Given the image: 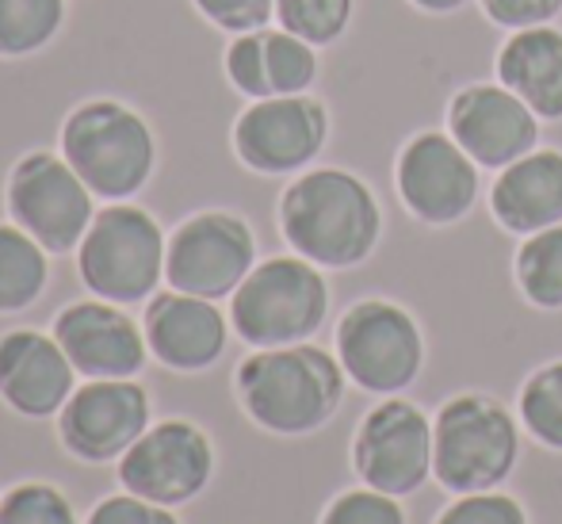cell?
<instances>
[{
	"label": "cell",
	"mask_w": 562,
	"mask_h": 524,
	"mask_svg": "<svg viewBox=\"0 0 562 524\" xmlns=\"http://www.w3.org/2000/svg\"><path fill=\"white\" fill-rule=\"evenodd\" d=\"M520 421L540 444L562 451V360L540 368L520 391Z\"/></svg>",
	"instance_id": "cell-26"
},
{
	"label": "cell",
	"mask_w": 562,
	"mask_h": 524,
	"mask_svg": "<svg viewBox=\"0 0 562 524\" xmlns=\"http://www.w3.org/2000/svg\"><path fill=\"white\" fill-rule=\"evenodd\" d=\"M437 524H528V517L513 498L482 490V494H463L456 505H448Z\"/></svg>",
	"instance_id": "cell-29"
},
{
	"label": "cell",
	"mask_w": 562,
	"mask_h": 524,
	"mask_svg": "<svg viewBox=\"0 0 562 524\" xmlns=\"http://www.w3.org/2000/svg\"><path fill=\"white\" fill-rule=\"evenodd\" d=\"M352 8L356 0H276V20L311 46H329L348 31Z\"/></svg>",
	"instance_id": "cell-25"
},
{
	"label": "cell",
	"mask_w": 562,
	"mask_h": 524,
	"mask_svg": "<svg viewBox=\"0 0 562 524\" xmlns=\"http://www.w3.org/2000/svg\"><path fill=\"white\" fill-rule=\"evenodd\" d=\"M280 230L291 249L311 265L352 268L379 245L383 211L356 172L314 169L283 192Z\"/></svg>",
	"instance_id": "cell-1"
},
{
	"label": "cell",
	"mask_w": 562,
	"mask_h": 524,
	"mask_svg": "<svg viewBox=\"0 0 562 524\" xmlns=\"http://www.w3.org/2000/svg\"><path fill=\"white\" fill-rule=\"evenodd\" d=\"M195 8L229 35L260 31L276 15V0H195Z\"/></svg>",
	"instance_id": "cell-30"
},
{
	"label": "cell",
	"mask_w": 562,
	"mask_h": 524,
	"mask_svg": "<svg viewBox=\"0 0 562 524\" xmlns=\"http://www.w3.org/2000/svg\"><path fill=\"white\" fill-rule=\"evenodd\" d=\"M494 219L509 234H540L562 222V154L559 149H532L520 161L505 165L490 192Z\"/></svg>",
	"instance_id": "cell-20"
},
{
	"label": "cell",
	"mask_w": 562,
	"mask_h": 524,
	"mask_svg": "<svg viewBox=\"0 0 562 524\" xmlns=\"http://www.w3.org/2000/svg\"><path fill=\"white\" fill-rule=\"evenodd\" d=\"M252 260H257L252 230L237 214L203 211L172 234L165 249V280L172 283V291L215 303L241 288L245 276L257 268Z\"/></svg>",
	"instance_id": "cell-9"
},
{
	"label": "cell",
	"mask_w": 562,
	"mask_h": 524,
	"mask_svg": "<svg viewBox=\"0 0 562 524\" xmlns=\"http://www.w3.org/2000/svg\"><path fill=\"white\" fill-rule=\"evenodd\" d=\"M352 464L379 494H414L432 475V421L406 399L379 402L356 428Z\"/></svg>",
	"instance_id": "cell-10"
},
{
	"label": "cell",
	"mask_w": 562,
	"mask_h": 524,
	"mask_svg": "<svg viewBox=\"0 0 562 524\" xmlns=\"http://www.w3.org/2000/svg\"><path fill=\"white\" fill-rule=\"evenodd\" d=\"M398 196L429 226H451L474 208L479 165L451 134L422 131L398 154Z\"/></svg>",
	"instance_id": "cell-13"
},
{
	"label": "cell",
	"mask_w": 562,
	"mask_h": 524,
	"mask_svg": "<svg viewBox=\"0 0 562 524\" xmlns=\"http://www.w3.org/2000/svg\"><path fill=\"white\" fill-rule=\"evenodd\" d=\"M322 524H406V513L391 494H379V490L368 487L340 494L326 510Z\"/></svg>",
	"instance_id": "cell-28"
},
{
	"label": "cell",
	"mask_w": 562,
	"mask_h": 524,
	"mask_svg": "<svg viewBox=\"0 0 562 524\" xmlns=\"http://www.w3.org/2000/svg\"><path fill=\"white\" fill-rule=\"evenodd\" d=\"M517 421L486 394L445 402L432 425V475L456 494H482L509 479L517 467Z\"/></svg>",
	"instance_id": "cell-5"
},
{
	"label": "cell",
	"mask_w": 562,
	"mask_h": 524,
	"mask_svg": "<svg viewBox=\"0 0 562 524\" xmlns=\"http://www.w3.org/2000/svg\"><path fill=\"white\" fill-rule=\"evenodd\" d=\"M165 249L169 245L161 237V226L146 211L115 203L92 219L77 268L85 288L108 303H142L146 296H154L161 280Z\"/></svg>",
	"instance_id": "cell-6"
},
{
	"label": "cell",
	"mask_w": 562,
	"mask_h": 524,
	"mask_svg": "<svg viewBox=\"0 0 562 524\" xmlns=\"http://www.w3.org/2000/svg\"><path fill=\"white\" fill-rule=\"evenodd\" d=\"M448 134L479 169H505L536 149L540 115L505 85H467L448 104Z\"/></svg>",
	"instance_id": "cell-14"
},
{
	"label": "cell",
	"mask_w": 562,
	"mask_h": 524,
	"mask_svg": "<svg viewBox=\"0 0 562 524\" xmlns=\"http://www.w3.org/2000/svg\"><path fill=\"white\" fill-rule=\"evenodd\" d=\"M226 77L252 100L299 97L318 81V54L291 31H245L226 51Z\"/></svg>",
	"instance_id": "cell-18"
},
{
	"label": "cell",
	"mask_w": 562,
	"mask_h": 524,
	"mask_svg": "<svg viewBox=\"0 0 562 524\" xmlns=\"http://www.w3.org/2000/svg\"><path fill=\"white\" fill-rule=\"evenodd\" d=\"M8 211L46 253H69L92 226V188L66 157L27 154L8 177Z\"/></svg>",
	"instance_id": "cell-8"
},
{
	"label": "cell",
	"mask_w": 562,
	"mask_h": 524,
	"mask_svg": "<svg viewBox=\"0 0 562 524\" xmlns=\"http://www.w3.org/2000/svg\"><path fill=\"white\" fill-rule=\"evenodd\" d=\"M89 524H177L165 505H154L146 498H134V494H119L108 498L92 510Z\"/></svg>",
	"instance_id": "cell-32"
},
{
	"label": "cell",
	"mask_w": 562,
	"mask_h": 524,
	"mask_svg": "<svg viewBox=\"0 0 562 524\" xmlns=\"http://www.w3.org/2000/svg\"><path fill=\"white\" fill-rule=\"evenodd\" d=\"M215 471L211 441L188 421H161L146 428L119 459V482L126 494L154 505L192 502Z\"/></svg>",
	"instance_id": "cell-11"
},
{
	"label": "cell",
	"mask_w": 562,
	"mask_h": 524,
	"mask_svg": "<svg viewBox=\"0 0 562 524\" xmlns=\"http://www.w3.org/2000/svg\"><path fill=\"white\" fill-rule=\"evenodd\" d=\"M329 314V288L306 257H272L257 265L229 299L237 337L257 348L303 345Z\"/></svg>",
	"instance_id": "cell-4"
},
{
	"label": "cell",
	"mask_w": 562,
	"mask_h": 524,
	"mask_svg": "<svg viewBox=\"0 0 562 524\" xmlns=\"http://www.w3.org/2000/svg\"><path fill=\"white\" fill-rule=\"evenodd\" d=\"M409 4H417L422 12H432V15H448V12H459L467 0H409Z\"/></svg>",
	"instance_id": "cell-33"
},
{
	"label": "cell",
	"mask_w": 562,
	"mask_h": 524,
	"mask_svg": "<svg viewBox=\"0 0 562 524\" xmlns=\"http://www.w3.org/2000/svg\"><path fill=\"white\" fill-rule=\"evenodd\" d=\"M517 283L528 303L562 311V222L525 237L517 249Z\"/></svg>",
	"instance_id": "cell-23"
},
{
	"label": "cell",
	"mask_w": 562,
	"mask_h": 524,
	"mask_svg": "<svg viewBox=\"0 0 562 524\" xmlns=\"http://www.w3.org/2000/svg\"><path fill=\"white\" fill-rule=\"evenodd\" d=\"M61 154L100 200H131L154 172V134L138 111L89 100L61 126Z\"/></svg>",
	"instance_id": "cell-3"
},
{
	"label": "cell",
	"mask_w": 562,
	"mask_h": 524,
	"mask_svg": "<svg viewBox=\"0 0 562 524\" xmlns=\"http://www.w3.org/2000/svg\"><path fill=\"white\" fill-rule=\"evenodd\" d=\"M146 345L165 368L203 371L226 348V317L211 299H195L184 291L154 296L146 311Z\"/></svg>",
	"instance_id": "cell-19"
},
{
	"label": "cell",
	"mask_w": 562,
	"mask_h": 524,
	"mask_svg": "<svg viewBox=\"0 0 562 524\" xmlns=\"http://www.w3.org/2000/svg\"><path fill=\"white\" fill-rule=\"evenodd\" d=\"M237 399L268 433L303 436L337 414L345 368L318 345L260 348L237 368Z\"/></svg>",
	"instance_id": "cell-2"
},
{
	"label": "cell",
	"mask_w": 562,
	"mask_h": 524,
	"mask_svg": "<svg viewBox=\"0 0 562 524\" xmlns=\"http://www.w3.org/2000/svg\"><path fill=\"white\" fill-rule=\"evenodd\" d=\"M337 360L356 387L371 394H398L422 376L425 341L414 314L386 299L348 306L337 325Z\"/></svg>",
	"instance_id": "cell-7"
},
{
	"label": "cell",
	"mask_w": 562,
	"mask_h": 524,
	"mask_svg": "<svg viewBox=\"0 0 562 524\" xmlns=\"http://www.w3.org/2000/svg\"><path fill=\"white\" fill-rule=\"evenodd\" d=\"M0 524H77V517L54 487L27 482L0 502Z\"/></svg>",
	"instance_id": "cell-27"
},
{
	"label": "cell",
	"mask_w": 562,
	"mask_h": 524,
	"mask_svg": "<svg viewBox=\"0 0 562 524\" xmlns=\"http://www.w3.org/2000/svg\"><path fill=\"white\" fill-rule=\"evenodd\" d=\"M61 353L89 379H131L146 364V337L112 303H74L54 322Z\"/></svg>",
	"instance_id": "cell-16"
},
{
	"label": "cell",
	"mask_w": 562,
	"mask_h": 524,
	"mask_svg": "<svg viewBox=\"0 0 562 524\" xmlns=\"http://www.w3.org/2000/svg\"><path fill=\"white\" fill-rule=\"evenodd\" d=\"M46 288V249L20 226H0V314L31 306Z\"/></svg>",
	"instance_id": "cell-22"
},
{
	"label": "cell",
	"mask_w": 562,
	"mask_h": 524,
	"mask_svg": "<svg viewBox=\"0 0 562 524\" xmlns=\"http://www.w3.org/2000/svg\"><path fill=\"white\" fill-rule=\"evenodd\" d=\"M497 81L540 119H562V31L551 23L513 31L497 51Z\"/></svg>",
	"instance_id": "cell-21"
},
{
	"label": "cell",
	"mask_w": 562,
	"mask_h": 524,
	"mask_svg": "<svg viewBox=\"0 0 562 524\" xmlns=\"http://www.w3.org/2000/svg\"><path fill=\"white\" fill-rule=\"evenodd\" d=\"M66 0H0V58L35 54L58 35Z\"/></svg>",
	"instance_id": "cell-24"
},
{
	"label": "cell",
	"mask_w": 562,
	"mask_h": 524,
	"mask_svg": "<svg viewBox=\"0 0 562 524\" xmlns=\"http://www.w3.org/2000/svg\"><path fill=\"white\" fill-rule=\"evenodd\" d=\"M329 138V111L322 100L306 97H272L252 100L234 126V149L252 172L283 177L299 172L322 154Z\"/></svg>",
	"instance_id": "cell-12"
},
{
	"label": "cell",
	"mask_w": 562,
	"mask_h": 524,
	"mask_svg": "<svg viewBox=\"0 0 562 524\" xmlns=\"http://www.w3.org/2000/svg\"><path fill=\"white\" fill-rule=\"evenodd\" d=\"M149 399L138 383L126 379H92L69 394L61 406L58 433L61 444L85 464L123 459L126 448L146 433Z\"/></svg>",
	"instance_id": "cell-15"
},
{
	"label": "cell",
	"mask_w": 562,
	"mask_h": 524,
	"mask_svg": "<svg viewBox=\"0 0 562 524\" xmlns=\"http://www.w3.org/2000/svg\"><path fill=\"white\" fill-rule=\"evenodd\" d=\"M74 364L58 337L12 330L0 337V399L23 417H54L74 394Z\"/></svg>",
	"instance_id": "cell-17"
},
{
	"label": "cell",
	"mask_w": 562,
	"mask_h": 524,
	"mask_svg": "<svg viewBox=\"0 0 562 524\" xmlns=\"http://www.w3.org/2000/svg\"><path fill=\"white\" fill-rule=\"evenodd\" d=\"M482 12L505 31H525L551 23L562 12V0H479Z\"/></svg>",
	"instance_id": "cell-31"
}]
</instances>
